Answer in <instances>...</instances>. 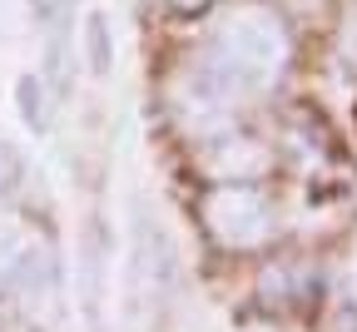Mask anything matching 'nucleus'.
Wrapping results in <instances>:
<instances>
[{"label":"nucleus","mask_w":357,"mask_h":332,"mask_svg":"<svg viewBox=\"0 0 357 332\" xmlns=\"http://www.w3.org/2000/svg\"><path fill=\"white\" fill-rule=\"evenodd\" d=\"M218 50H223V70L243 75V80H273L288 60V35L283 20L263 6H238L218 30Z\"/></svg>","instance_id":"obj_1"},{"label":"nucleus","mask_w":357,"mask_h":332,"mask_svg":"<svg viewBox=\"0 0 357 332\" xmlns=\"http://www.w3.org/2000/svg\"><path fill=\"white\" fill-rule=\"evenodd\" d=\"M89 55H95V70L109 65V35H105V15H89Z\"/></svg>","instance_id":"obj_2"},{"label":"nucleus","mask_w":357,"mask_h":332,"mask_svg":"<svg viewBox=\"0 0 357 332\" xmlns=\"http://www.w3.org/2000/svg\"><path fill=\"white\" fill-rule=\"evenodd\" d=\"M347 50H352V55H357V15H352V20H347Z\"/></svg>","instance_id":"obj_3"},{"label":"nucleus","mask_w":357,"mask_h":332,"mask_svg":"<svg viewBox=\"0 0 357 332\" xmlns=\"http://www.w3.org/2000/svg\"><path fill=\"white\" fill-rule=\"evenodd\" d=\"M169 6H178V10H199L204 0H169Z\"/></svg>","instance_id":"obj_4"}]
</instances>
